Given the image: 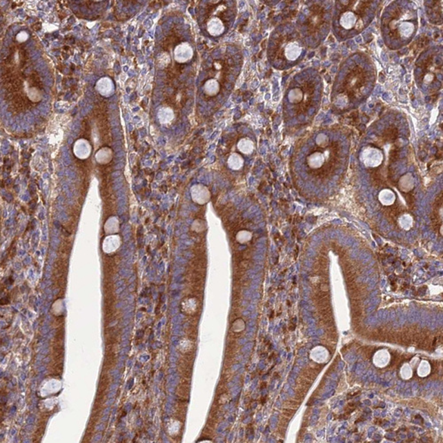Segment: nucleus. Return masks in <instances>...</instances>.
I'll return each instance as SVG.
<instances>
[{"mask_svg": "<svg viewBox=\"0 0 443 443\" xmlns=\"http://www.w3.org/2000/svg\"><path fill=\"white\" fill-rule=\"evenodd\" d=\"M374 1H338L335 29L342 37H351L366 29L373 17Z\"/></svg>", "mask_w": 443, "mask_h": 443, "instance_id": "f257e3e1", "label": "nucleus"}, {"mask_svg": "<svg viewBox=\"0 0 443 443\" xmlns=\"http://www.w3.org/2000/svg\"><path fill=\"white\" fill-rule=\"evenodd\" d=\"M304 52V43L299 37L286 35L279 37V40L273 48L274 59L282 62H295L298 60Z\"/></svg>", "mask_w": 443, "mask_h": 443, "instance_id": "39448f33", "label": "nucleus"}, {"mask_svg": "<svg viewBox=\"0 0 443 443\" xmlns=\"http://www.w3.org/2000/svg\"><path fill=\"white\" fill-rule=\"evenodd\" d=\"M315 90L316 87L313 81L307 80L289 90L288 101L296 114H305L313 105Z\"/></svg>", "mask_w": 443, "mask_h": 443, "instance_id": "20e7f679", "label": "nucleus"}, {"mask_svg": "<svg viewBox=\"0 0 443 443\" xmlns=\"http://www.w3.org/2000/svg\"><path fill=\"white\" fill-rule=\"evenodd\" d=\"M417 26L416 12L404 6H395L384 18V37L389 39V45L404 46L413 39Z\"/></svg>", "mask_w": 443, "mask_h": 443, "instance_id": "f03ea898", "label": "nucleus"}, {"mask_svg": "<svg viewBox=\"0 0 443 443\" xmlns=\"http://www.w3.org/2000/svg\"><path fill=\"white\" fill-rule=\"evenodd\" d=\"M326 24V12L319 6H315L311 9V14L307 18L308 33L314 36L324 30Z\"/></svg>", "mask_w": 443, "mask_h": 443, "instance_id": "0eeeda50", "label": "nucleus"}, {"mask_svg": "<svg viewBox=\"0 0 443 443\" xmlns=\"http://www.w3.org/2000/svg\"><path fill=\"white\" fill-rule=\"evenodd\" d=\"M193 55V48L188 43H181L175 49V59L179 63H184V62L191 60Z\"/></svg>", "mask_w": 443, "mask_h": 443, "instance_id": "9d476101", "label": "nucleus"}, {"mask_svg": "<svg viewBox=\"0 0 443 443\" xmlns=\"http://www.w3.org/2000/svg\"><path fill=\"white\" fill-rule=\"evenodd\" d=\"M226 9H222V5L215 9V12L208 17L207 21V30L208 34L212 37H220L222 34L226 32V17H222L223 11Z\"/></svg>", "mask_w": 443, "mask_h": 443, "instance_id": "6e6552de", "label": "nucleus"}, {"mask_svg": "<svg viewBox=\"0 0 443 443\" xmlns=\"http://www.w3.org/2000/svg\"><path fill=\"white\" fill-rule=\"evenodd\" d=\"M222 84L216 77L208 78L204 84V92L208 98H214L221 92Z\"/></svg>", "mask_w": 443, "mask_h": 443, "instance_id": "1a4fd4ad", "label": "nucleus"}, {"mask_svg": "<svg viewBox=\"0 0 443 443\" xmlns=\"http://www.w3.org/2000/svg\"><path fill=\"white\" fill-rule=\"evenodd\" d=\"M371 81V73L360 65L349 68L343 77L341 87L337 90L335 105L339 108L348 107L349 103L360 101L366 95Z\"/></svg>", "mask_w": 443, "mask_h": 443, "instance_id": "7ed1b4c3", "label": "nucleus"}, {"mask_svg": "<svg viewBox=\"0 0 443 443\" xmlns=\"http://www.w3.org/2000/svg\"><path fill=\"white\" fill-rule=\"evenodd\" d=\"M442 67L441 64L437 65L435 61L433 55L430 56L426 61H424L420 66V84L423 87L436 86L437 77L442 74Z\"/></svg>", "mask_w": 443, "mask_h": 443, "instance_id": "423d86ee", "label": "nucleus"}]
</instances>
